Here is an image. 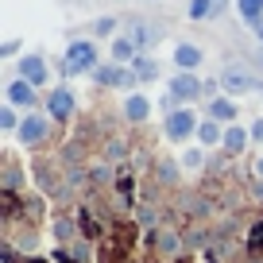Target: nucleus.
<instances>
[{
  "instance_id": "f257e3e1",
  "label": "nucleus",
  "mask_w": 263,
  "mask_h": 263,
  "mask_svg": "<svg viewBox=\"0 0 263 263\" xmlns=\"http://www.w3.org/2000/svg\"><path fill=\"white\" fill-rule=\"evenodd\" d=\"M93 85H105V89H128L136 93V85H140V74L132 70V66H120V62H105L93 70Z\"/></svg>"
},
{
  "instance_id": "f03ea898",
  "label": "nucleus",
  "mask_w": 263,
  "mask_h": 263,
  "mask_svg": "<svg viewBox=\"0 0 263 263\" xmlns=\"http://www.w3.org/2000/svg\"><path fill=\"white\" fill-rule=\"evenodd\" d=\"M62 62H66L70 74H93V70L101 66L97 62V43H93V39H74L70 47H66Z\"/></svg>"
},
{
  "instance_id": "7ed1b4c3",
  "label": "nucleus",
  "mask_w": 263,
  "mask_h": 263,
  "mask_svg": "<svg viewBox=\"0 0 263 263\" xmlns=\"http://www.w3.org/2000/svg\"><path fill=\"white\" fill-rule=\"evenodd\" d=\"M197 128H201V120H197V112H194L190 105H182V108H174V112H166V120H163L166 140H174V143H186L190 136H197Z\"/></svg>"
},
{
  "instance_id": "20e7f679",
  "label": "nucleus",
  "mask_w": 263,
  "mask_h": 263,
  "mask_svg": "<svg viewBox=\"0 0 263 263\" xmlns=\"http://www.w3.org/2000/svg\"><path fill=\"white\" fill-rule=\"evenodd\" d=\"M166 93L174 97V105H194L201 93H205V82L197 74H186V70H178V74L166 82Z\"/></svg>"
},
{
  "instance_id": "39448f33",
  "label": "nucleus",
  "mask_w": 263,
  "mask_h": 263,
  "mask_svg": "<svg viewBox=\"0 0 263 263\" xmlns=\"http://www.w3.org/2000/svg\"><path fill=\"white\" fill-rule=\"evenodd\" d=\"M47 132H50V116H39V112H27L24 120H20V143L24 147H39L43 140H47Z\"/></svg>"
},
{
  "instance_id": "423d86ee",
  "label": "nucleus",
  "mask_w": 263,
  "mask_h": 263,
  "mask_svg": "<svg viewBox=\"0 0 263 263\" xmlns=\"http://www.w3.org/2000/svg\"><path fill=\"white\" fill-rule=\"evenodd\" d=\"M16 78H24V82H31L35 89H43L47 78H50L47 58H43V54H24V58H20V66H16Z\"/></svg>"
},
{
  "instance_id": "0eeeda50",
  "label": "nucleus",
  "mask_w": 263,
  "mask_h": 263,
  "mask_svg": "<svg viewBox=\"0 0 263 263\" xmlns=\"http://www.w3.org/2000/svg\"><path fill=\"white\" fill-rule=\"evenodd\" d=\"M221 89L229 93V97H236V93L259 89V82H255L248 70H240V66H224V70H221Z\"/></svg>"
},
{
  "instance_id": "6e6552de",
  "label": "nucleus",
  "mask_w": 263,
  "mask_h": 263,
  "mask_svg": "<svg viewBox=\"0 0 263 263\" xmlns=\"http://www.w3.org/2000/svg\"><path fill=\"white\" fill-rule=\"evenodd\" d=\"M47 116H50L54 124H66L70 116H74V93L66 89V85L50 89V97H47Z\"/></svg>"
},
{
  "instance_id": "1a4fd4ad",
  "label": "nucleus",
  "mask_w": 263,
  "mask_h": 263,
  "mask_svg": "<svg viewBox=\"0 0 263 263\" xmlns=\"http://www.w3.org/2000/svg\"><path fill=\"white\" fill-rule=\"evenodd\" d=\"M4 101L16 108H35L39 105V89H35L31 82H24V78H12L8 89H4Z\"/></svg>"
},
{
  "instance_id": "9d476101",
  "label": "nucleus",
  "mask_w": 263,
  "mask_h": 263,
  "mask_svg": "<svg viewBox=\"0 0 263 263\" xmlns=\"http://www.w3.org/2000/svg\"><path fill=\"white\" fill-rule=\"evenodd\" d=\"M151 116V97H143V93H128L124 97V120L128 124H143Z\"/></svg>"
},
{
  "instance_id": "9b49d317",
  "label": "nucleus",
  "mask_w": 263,
  "mask_h": 263,
  "mask_svg": "<svg viewBox=\"0 0 263 263\" xmlns=\"http://www.w3.org/2000/svg\"><path fill=\"white\" fill-rule=\"evenodd\" d=\"M108 54H112V62L132 66L136 58H140V47H136V39H132V35H112V47H108Z\"/></svg>"
},
{
  "instance_id": "f8f14e48",
  "label": "nucleus",
  "mask_w": 263,
  "mask_h": 263,
  "mask_svg": "<svg viewBox=\"0 0 263 263\" xmlns=\"http://www.w3.org/2000/svg\"><path fill=\"white\" fill-rule=\"evenodd\" d=\"M248 143H252V128H244V124H224V143L221 147L229 151V155H240Z\"/></svg>"
},
{
  "instance_id": "ddd939ff",
  "label": "nucleus",
  "mask_w": 263,
  "mask_h": 263,
  "mask_svg": "<svg viewBox=\"0 0 263 263\" xmlns=\"http://www.w3.org/2000/svg\"><path fill=\"white\" fill-rule=\"evenodd\" d=\"M209 120L236 124V101H232V97H209Z\"/></svg>"
},
{
  "instance_id": "4468645a",
  "label": "nucleus",
  "mask_w": 263,
  "mask_h": 263,
  "mask_svg": "<svg viewBox=\"0 0 263 263\" xmlns=\"http://www.w3.org/2000/svg\"><path fill=\"white\" fill-rule=\"evenodd\" d=\"M174 66L186 70V74H194L197 66H201V50H197L194 43H178V47H174Z\"/></svg>"
},
{
  "instance_id": "2eb2a0df",
  "label": "nucleus",
  "mask_w": 263,
  "mask_h": 263,
  "mask_svg": "<svg viewBox=\"0 0 263 263\" xmlns=\"http://www.w3.org/2000/svg\"><path fill=\"white\" fill-rule=\"evenodd\" d=\"M197 143H201V147H217V143H224V124L201 120V128H197Z\"/></svg>"
},
{
  "instance_id": "dca6fc26",
  "label": "nucleus",
  "mask_w": 263,
  "mask_h": 263,
  "mask_svg": "<svg viewBox=\"0 0 263 263\" xmlns=\"http://www.w3.org/2000/svg\"><path fill=\"white\" fill-rule=\"evenodd\" d=\"M217 12H221V4H217V0H190V4H186V16L197 20V24H201V20H209V16H217Z\"/></svg>"
},
{
  "instance_id": "f3484780",
  "label": "nucleus",
  "mask_w": 263,
  "mask_h": 263,
  "mask_svg": "<svg viewBox=\"0 0 263 263\" xmlns=\"http://www.w3.org/2000/svg\"><path fill=\"white\" fill-rule=\"evenodd\" d=\"M236 12H240V20H244L248 27H255L263 20V0H236Z\"/></svg>"
},
{
  "instance_id": "a211bd4d",
  "label": "nucleus",
  "mask_w": 263,
  "mask_h": 263,
  "mask_svg": "<svg viewBox=\"0 0 263 263\" xmlns=\"http://www.w3.org/2000/svg\"><path fill=\"white\" fill-rule=\"evenodd\" d=\"M132 39H136V47H140V54H147L151 43H159V27H151V24H136V27H132Z\"/></svg>"
},
{
  "instance_id": "6ab92c4d",
  "label": "nucleus",
  "mask_w": 263,
  "mask_h": 263,
  "mask_svg": "<svg viewBox=\"0 0 263 263\" xmlns=\"http://www.w3.org/2000/svg\"><path fill=\"white\" fill-rule=\"evenodd\" d=\"M132 70L140 74V82H155V78H159V62H155V58H147V54L136 58V62H132Z\"/></svg>"
},
{
  "instance_id": "aec40b11",
  "label": "nucleus",
  "mask_w": 263,
  "mask_h": 263,
  "mask_svg": "<svg viewBox=\"0 0 263 263\" xmlns=\"http://www.w3.org/2000/svg\"><path fill=\"white\" fill-rule=\"evenodd\" d=\"M178 163H182V171H201L205 166V147H186L178 155Z\"/></svg>"
},
{
  "instance_id": "412c9836",
  "label": "nucleus",
  "mask_w": 263,
  "mask_h": 263,
  "mask_svg": "<svg viewBox=\"0 0 263 263\" xmlns=\"http://www.w3.org/2000/svg\"><path fill=\"white\" fill-rule=\"evenodd\" d=\"M54 236H58V244H74V236H78L74 221H70V217H58L54 221Z\"/></svg>"
},
{
  "instance_id": "4be33fe9",
  "label": "nucleus",
  "mask_w": 263,
  "mask_h": 263,
  "mask_svg": "<svg viewBox=\"0 0 263 263\" xmlns=\"http://www.w3.org/2000/svg\"><path fill=\"white\" fill-rule=\"evenodd\" d=\"M0 128H4V132H20V116H16V105H8V101H4V108H0Z\"/></svg>"
},
{
  "instance_id": "5701e85b",
  "label": "nucleus",
  "mask_w": 263,
  "mask_h": 263,
  "mask_svg": "<svg viewBox=\"0 0 263 263\" xmlns=\"http://www.w3.org/2000/svg\"><path fill=\"white\" fill-rule=\"evenodd\" d=\"M116 27H120V20H116V16H101L97 24H93V39H105V35H112Z\"/></svg>"
},
{
  "instance_id": "b1692460",
  "label": "nucleus",
  "mask_w": 263,
  "mask_h": 263,
  "mask_svg": "<svg viewBox=\"0 0 263 263\" xmlns=\"http://www.w3.org/2000/svg\"><path fill=\"white\" fill-rule=\"evenodd\" d=\"M178 166L182 163H159V178H163L166 186H174V182H178Z\"/></svg>"
},
{
  "instance_id": "393cba45",
  "label": "nucleus",
  "mask_w": 263,
  "mask_h": 263,
  "mask_svg": "<svg viewBox=\"0 0 263 263\" xmlns=\"http://www.w3.org/2000/svg\"><path fill=\"white\" fill-rule=\"evenodd\" d=\"M248 248H252V252H263V221H255V229L248 232Z\"/></svg>"
},
{
  "instance_id": "a878e982",
  "label": "nucleus",
  "mask_w": 263,
  "mask_h": 263,
  "mask_svg": "<svg viewBox=\"0 0 263 263\" xmlns=\"http://www.w3.org/2000/svg\"><path fill=\"white\" fill-rule=\"evenodd\" d=\"M252 143H263V116L252 120Z\"/></svg>"
},
{
  "instance_id": "bb28decb",
  "label": "nucleus",
  "mask_w": 263,
  "mask_h": 263,
  "mask_svg": "<svg viewBox=\"0 0 263 263\" xmlns=\"http://www.w3.org/2000/svg\"><path fill=\"white\" fill-rule=\"evenodd\" d=\"M16 50H20V43H16V39H8V43H4V47H0V54H4V58H12V54H16Z\"/></svg>"
},
{
  "instance_id": "cd10ccee",
  "label": "nucleus",
  "mask_w": 263,
  "mask_h": 263,
  "mask_svg": "<svg viewBox=\"0 0 263 263\" xmlns=\"http://www.w3.org/2000/svg\"><path fill=\"white\" fill-rule=\"evenodd\" d=\"M255 39L263 43V20H259V24H255Z\"/></svg>"
},
{
  "instance_id": "c85d7f7f",
  "label": "nucleus",
  "mask_w": 263,
  "mask_h": 263,
  "mask_svg": "<svg viewBox=\"0 0 263 263\" xmlns=\"http://www.w3.org/2000/svg\"><path fill=\"white\" fill-rule=\"evenodd\" d=\"M255 174H259V178H263V155L255 159Z\"/></svg>"
},
{
  "instance_id": "c756f323",
  "label": "nucleus",
  "mask_w": 263,
  "mask_h": 263,
  "mask_svg": "<svg viewBox=\"0 0 263 263\" xmlns=\"http://www.w3.org/2000/svg\"><path fill=\"white\" fill-rule=\"evenodd\" d=\"M217 4H224V0H217Z\"/></svg>"
}]
</instances>
